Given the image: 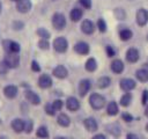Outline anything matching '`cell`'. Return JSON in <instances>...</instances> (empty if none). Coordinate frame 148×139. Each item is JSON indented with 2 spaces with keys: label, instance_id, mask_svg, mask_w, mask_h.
I'll return each instance as SVG.
<instances>
[{
  "label": "cell",
  "instance_id": "obj_21",
  "mask_svg": "<svg viewBox=\"0 0 148 139\" xmlns=\"http://www.w3.org/2000/svg\"><path fill=\"white\" fill-rule=\"evenodd\" d=\"M82 15H83V12H82V9H80V8H73V9L71 10V14H69L71 20H72L73 22L80 21V19L82 17Z\"/></svg>",
  "mask_w": 148,
  "mask_h": 139
},
{
  "label": "cell",
  "instance_id": "obj_28",
  "mask_svg": "<svg viewBox=\"0 0 148 139\" xmlns=\"http://www.w3.org/2000/svg\"><path fill=\"white\" fill-rule=\"evenodd\" d=\"M132 36H133V34L130 29H123L119 32V37H120L121 41H128V39L132 38Z\"/></svg>",
  "mask_w": 148,
  "mask_h": 139
},
{
  "label": "cell",
  "instance_id": "obj_4",
  "mask_svg": "<svg viewBox=\"0 0 148 139\" xmlns=\"http://www.w3.org/2000/svg\"><path fill=\"white\" fill-rule=\"evenodd\" d=\"M53 47L57 52H65L68 47V42L65 37H57L54 41H53Z\"/></svg>",
  "mask_w": 148,
  "mask_h": 139
},
{
  "label": "cell",
  "instance_id": "obj_8",
  "mask_svg": "<svg viewBox=\"0 0 148 139\" xmlns=\"http://www.w3.org/2000/svg\"><path fill=\"white\" fill-rule=\"evenodd\" d=\"M31 8V1L30 0H17L16 1V9L20 13H27Z\"/></svg>",
  "mask_w": 148,
  "mask_h": 139
},
{
  "label": "cell",
  "instance_id": "obj_3",
  "mask_svg": "<svg viewBox=\"0 0 148 139\" xmlns=\"http://www.w3.org/2000/svg\"><path fill=\"white\" fill-rule=\"evenodd\" d=\"M3 61L8 65L9 68H10V67H12V68H15V67H17L18 64H20V56H18V53L7 52V54H6Z\"/></svg>",
  "mask_w": 148,
  "mask_h": 139
},
{
  "label": "cell",
  "instance_id": "obj_34",
  "mask_svg": "<svg viewBox=\"0 0 148 139\" xmlns=\"http://www.w3.org/2000/svg\"><path fill=\"white\" fill-rule=\"evenodd\" d=\"M38 46H39L42 50H47L49 46H50V44H49L47 39H40V41L38 42Z\"/></svg>",
  "mask_w": 148,
  "mask_h": 139
},
{
  "label": "cell",
  "instance_id": "obj_26",
  "mask_svg": "<svg viewBox=\"0 0 148 139\" xmlns=\"http://www.w3.org/2000/svg\"><path fill=\"white\" fill-rule=\"evenodd\" d=\"M110 83H111V80L109 76H101L97 80V87L98 88H106L110 86Z\"/></svg>",
  "mask_w": 148,
  "mask_h": 139
},
{
  "label": "cell",
  "instance_id": "obj_32",
  "mask_svg": "<svg viewBox=\"0 0 148 139\" xmlns=\"http://www.w3.org/2000/svg\"><path fill=\"white\" fill-rule=\"evenodd\" d=\"M97 28H98V30L101 32H105L106 31V23H105V21L103 19H99L97 21Z\"/></svg>",
  "mask_w": 148,
  "mask_h": 139
},
{
  "label": "cell",
  "instance_id": "obj_20",
  "mask_svg": "<svg viewBox=\"0 0 148 139\" xmlns=\"http://www.w3.org/2000/svg\"><path fill=\"white\" fill-rule=\"evenodd\" d=\"M111 70L112 72L114 73H121L124 71V63L120 60V59H114L112 63H111Z\"/></svg>",
  "mask_w": 148,
  "mask_h": 139
},
{
  "label": "cell",
  "instance_id": "obj_25",
  "mask_svg": "<svg viewBox=\"0 0 148 139\" xmlns=\"http://www.w3.org/2000/svg\"><path fill=\"white\" fill-rule=\"evenodd\" d=\"M106 111H108V115H110V116H114V115H117L118 111H119V110H118V104H117L114 101L110 102V103L108 104Z\"/></svg>",
  "mask_w": 148,
  "mask_h": 139
},
{
  "label": "cell",
  "instance_id": "obj_24",
  "mask_svg": "<svg viewBox=\"0 0 148 139\" xmlns=\"http://www.w3.org/2000/svg\"><path fill=\"white\" fill-rule=\"evenodd\" d=\"M86 70L88 72H94L96 68H97V61L95 60V58H89L87 61H86V65H84Z\"/></svg>",
  "mask_w": 148,
  "mask_h": 139
},
{
  "label": "cell",
  "instance_id": "obj_47",
  "mask_svg": "<svg viewBox=\"0 0 148 139\" xmlns=\"http://www.w3.org/2000/svg\"><path fill=\"white\" fill-rule=\"evenodd\" d=\"M145 115H146V116L148 117V105L146 107V110H145Z\"/></svg>",
  "mask_w": 148,
  "mask_h": 139
},
{
  "label": "cell",
  "instance_id": "obj_14",
  "mask_svg": "<svg viewBox=\"0 0 148 139\" xmlns=\"http://www.w3.org/2000/svg\"><path fill=\"white\" fill-rule=\"evenodd\" d=\"M90 89V81L88 79H83L79 83V94L80 96H84Z\"/></svg>",
  "mask_w": 148,
  "mask_h": 139
},
{
  "label": "cell",
  "instance_id": "obj_17",
  "mask_svg": "<svg viewBox=\"0 0 148 139\" xmlns=\"http://www.w3.org/2000/svg\"><path fill=\"white\" fill-rule=\"evenodd\" d=\"M25 98H27L31 104H35V105H37V104L40 103L39 96H38L35 92H32V90H27V92H25Z\"/></svg>",
  "mask_w": 148,
  "mask_h": 139
},
{
  "label": "cell",
  "instance_id": "obj_30",
  "mask_svg": "<svg viewBox=\"0 0 148 139\" xmlns=\"http://www.w3.org/2000/svg\"><path fill=\"white\" fill-rule=\"evenodd\" d=\"M36 136L38 137V138H47L49 137V131H47V129L45 127V126H40V127H38L37 129V132H36Z\"/></svg>",
  "mask_w": 148,
  "mask_h": 139
},
{
  "label": "cell",
  "instance_id": "obj_10",
  "mask_svg": "<svg viewBox=\"0 0 148 139\" xmlns=\"http://www.w3.org/2000/svg\"><path fill=\"white\" fill-rule=\"evenodd\" d=\"M126 59L130 63H136L139 60V51L135 47H130L126 51Z\"/></svg>",
  "mask_w": 148,
  "mask_h": 139
},
{
  "label": "cell",
  "instance_id": "obj_22",
  "mask_svg": "<svg viewBox=\"0 0 148 139\" xmlns=\"http://www.w3.org/2000/svg\"><path fill=\"white\" fill-rule=\"evenodd\" d=\"M135 76L139 81L141 82H147L148 81V71L145 70V68H141V70H138L135 72Z\"/></svg>",
  "mask_w": 148,
  "mask_h": 139
},
{
  "label": "cell",
  "instance_id": "obj_42",
  "mask_svg": "<svg viewBox=\"0 0 148 139\" xmlns=\"http://www.w3.org/2000/svg\"><path fill=\"white\" fill-rule=\"evenodd\" d=\"M147 102H148V90L147 89H145L143 90V93H142V104H147Z\"/></svg>",
  "mask_w": 148,
  "mask_h": 139
},
{
  "label": "cell",
  "instance_id": "obj_40",
  "mask_svg": "<svg viewBox=\"0 0 148 139\" xmlns=\"http://www.w3.org/2000/svg\"><path fill=\"white\" fill-rule=\"evenodd\" d=\"M31 70L34 72H39L40 71V66L38 65V63L36 60H32V63H31Z\"/></svg>",
  "mask_w": 148,
  "mask_h": 139
},
{
  "label": "cell",
  "instance_id": "obj_48",
  "mask_svg": "<svg viewBox=\"0 0 148 139\" xmlns=\"http://www.w3.org/2000/svg\"><path fill=\"white\" fill-rule=\"evenodd\" d=\"M54 139H67V138H65V137H56Z\"/></svg>",
  "mask_w": 148,
  "mask_h": 139
},
{
  "label": "cell",
  "instance_id": "obj_7",
  "mask_svg": "<svg viewBox=\"0 0 148 139\" xmlns=\"http://www.w3.org/2000/svg\"><path fill=\"white\" fill-rule=\"evenodd\" d=\"M119 86L125 92H130L132 89L135 88V81L132 80V79H128V78H125V79H121L120 82H119Z\"/></svg>",
  "mask_w": 148,
  "mask_h": 139
},
{
  "label": "cell",
  "instance_id": "obj_13",
  "mask_svg": "<svg viewBox=\"0 0 148 139\" xmlns=\"http://www.w3.org/2000/svg\"><path fill=\"white\" fill-rule=\"evenodd\" d=\"M81 30H82V32H84V34H87V35H90V34L94 32L95 25H94V23H92L90 20H84V21L81 23Z\"/></svg>",
  "mask_w": 148,
  "mask_h": 139
},
{
  "label": "cell",
  "instance_id": "obj_49",
  "mask_svg": "<svg viewBox=\"0 0 148 139\" xmlns=\"http://www.w3.org/2000/svg\"><path fill=\"white\" fill-rule=\"evenodd\" d=\"M146 131H147V132H148V124H147V125H146Z\"/></svg>",
  "mask_w": 148,
  "mask_h": 139
},
{
  "label": "cell",
  "instance_id": "obj_46",
  "mask_svg": "<svg viewBox=\"0 0 148 139\" xmlns=\"http://www.w3.org/2000/svg\"><path fill=\"white\" fill-rule=\"evenodd\" d=\"M91 139H106V138H105V136H104V134H101V133H99V134L94 136Z\"/></svg>",
  "mask_w": 148,
  "mask_h": 139
},
{
  "label": "cell",
  "instance_id": "obj_53",
  "mask_svg": "<svg viewBox=\"0 0 148 139\" xmlns=\"http://www.w3.org/2000/svg\"><path fill=\"white\" fill-rule=\"evenodd\" d=\"M0 123H1V119H0Z\"/></svg>",
  "mask_w": 148,
  "mask_h": 139
},
{
  "label": "cell",
  "instance_id": "obj_12",
  "mask_svg": "<svg viewBox=\"0 0 148 139\" xmlns=\"http://www.w3.org/2000/svg\"><path fill=\"white\" fill-rule=\"evenodd\" d=\"M53 75L57 76L58 79H65L68 75V71L65 66L62 65H58L57 67L53 68Z\"/></svg>",
  "mask_w": 148,
  "mask_h": 139
},
{
  "label": "cell",
  "instance_id": "obj_9",
  "mask_svg": "<svg viewBox=\"0 0 148 139\" xmlns=\"http://www.w3.org/2000/svg\"><path fill=\"white\" fill-rule=\"evenodd\" d=\"M38 86L40 88H44V89L45 88H50L52 86V79H51V76L47 75V74H42L39 76V79H38Z\"/></svg>",
  "mask_w": 148,
  "mask_h": 139
},
{
  "label": "cell",
  "instance_id": "obj_23",
  "mask_svg": "<svg viewBox=\"0 0 148 139\" xmlns=\"http://www.w3.org/2000/svg\"><path fill=\"white\" fill-rule=\"evenodd\" d=\"M57 122H58V124L60 126H64V127H66V126H68L71 124V119L66 114H60L58 116V118H57Z\"/></svg>",
  "mask_w": 148,
  "mask_h": 139
},
{
  "label": "cell",
  "instance_id": "obj_52",
  "mask_svg": "<svg viewBox=\"0 0 148 139\" xmlns=\"http://www.w3.org/2000/svg\"><path fill=\"white\" fill-rule=\"evenodd\" d=\"M13 1H17V0H13Z\"/></svg>",
  "mask_w": 148,
  "mask_h": 139
},
{
  "label": "cell",
  "instance_id": "obj_45",
  "mask_svg": "<svg viewBox=\"0 0 148 139\" xmlns=\"http://www.w3.org/2000/svg\"><path fill=\"white\" fill-rule=\"evenodd\" d=\"M22 27H23V23L22 22H15L14 23V28L15 29H22Z\"/></svg>",
  "mask_w": 148,
  "mask_h": 139
},
{
  "label": "cell",
  "instance_id": "obj_15",
  "mask_svg": "<svg viewBox=\"0 0 148 139\" xmlns=\"http://www.w3.org/2000/svg\"><path fill=\"white\" fill-rule=\"evenodd\" d=\"M66 107H67V109L71 110V111H76V110H79V108H80V102L77 101V98L71 96V97H68V98L66 100Z\"/></svg>",
  "mask_w": 148,
  "mask_h": 139
},
{
  "label": "cell",
  "instance_id": "obj_50",
  "mask_svg": "<svg viewBox=\"0 0 148 139\" xmlns=\"http://www.w3.org/2000/svg\"><path fill=\"white\" fill-rule=\"evenodd\" d=\"M0 139H7L6 137H0Z\"/></svg>",
  "mask_w": 148,
  "mask_h": 139
},
{
  "label": "cell",
  "instance_id": "obj_5",
  "mask_svg": "<svg viewBox=\"0 0 148 139\" xmlns=\"http://www.w3.org/2000/svg\"><path fill=\"white\" fill-rule=\"evenodd\" d=\"M148 22V10L145 8H140L136 12V23L141 27L146 25Z\"/></svg>",
  "mask_w": 148,
  "mask_h": 139
},
{
  "label": "cell",
  "instance_id": "obj_18",
  "mask_svg": "<svg viewBox=\"0 0 148 139\" xmlns=\"http://www.w3.org/2000/svg\"><path fill=\"white\" fill-rule=\"evenodd\" d=\"M3 94H5V96L8 97V98H14V97L17 95V87L14 86V85L6 86L5 89H3Z\"/></svg>",
  "mask_w": 148,
  "mask_h": 139
},
{
  "label": "cell",
  "instance_id": "obj_6",
  "mask_svg": "<svg viewBox=\"0 0 148 139\" xmlns=\"http://www.w3.org/2000/svg\"><path fill=\"white\" fill-rule=\"evenodd\" d=\"M2 45H3V47L7 52H13V53H18V51L21 49L20 44L14 42V41H3Z\"/></svg>",
  "mask_w": 148,
  "mask_h": 139
},
{
  "label": "cell",
  "instance_id": "obj_44",
  "mask_svg": "<svg viewBox=\"0 0 148 139\" xmlns=\"http://www.w3.org/2000/svg\"><path fill=\"white\" fill-rule=\"evenodd\" d=\"M126 139H140V138L136 134H134V133H128L126 136Z\"/></svg>",
  "mask_w": 148,
  "mask_h": 139
},
{
  "label": "cell",
  "instance_id": "obj_33",
  "mask_svg": "<svg viewBox=\"0 0 148 139\" xmlns=\"http://www.w3.org/2000/svg\"><path fill=\"white\" fill-rule=\"evenodd\" d=\"M32 127H34L32 120H30V119L24 120V131H25V133H30L32 131Z\"/></svg>",
  "mask_w": 148,
  "mask_h": 139
},
{
  "label": "cell",
  "instance_id": "obj_39",
  "mask_svg": "<svg viewBox=\"0 0 148 139\" xmlns=\"http://www.w3.org/2000/svg\"><path fill=\"white\" fill-rule=\"evenodd\" d=\"M80 3L86 8V9H89L91 8V0H79Z\"/></svg>",
  "mask_w": 148,
  "mask_h": 139
},
{
  "label": "cell",
  "instance_id": "obj_41",
  "mask_svg": "<svg viewBox=\"0 0 148 139\" xmlns=\"http://www.w3.org/2000/svg\"><path fill=\"white\" fill-rule=\"evenodd\" d=\"M106 53H108L109 57H113L114 53H116V51H114V49H113L111 45H108V46H106Z\"/></svg>",
  "mask_w": 148,
  "mask_h": 139
},
{
  "label": "cell",
  "instance_id": "obj_2",
  "mask_svg": "<svg viewBox=\"0 0 148 139\" xmlns=\"http://www.w3.org/2000/svg\"><path fill=\"white\" fill-rule=\"evenodd\" d=\"M52 25L57 30H62L66 25V19L61 13H56L52 16Z\"/></svg>",
  "mask_w": 148,
  "mask_h": 139
},
{
  "label": "cell",
  "instance_id": "obj_38",
  "mask_svg": "<svg viewBox=\"0 0 148 139\" xmlns=\"http://www.w3.org/2000/svg\"><path fill=\"white\" fill-rule=\"evenodd\" d=\"M114 14H116V16H117L119 20H121V19H124V17H125V13H124V10H123L121 8H116Z\"/></svg>",
  "mask_w": 148,
  "mask_h": 139
},
{
  "label": "cell",
  "instance_id": "obj_51",
  "mask_svg": "<svg viewBox=\"0 0 148 139\" xmlns=\"http://www.w3.org/2000/svg\"><path fill=\"white\" fill-rule=\"evenodd\" d=\"M0 12H1V3H0Z\"/></svg>",
  "mask_w": 148,
  "mask_h": 139
},
{
  "label": "cell",
  "instance_id": "obj_43",
  "mask_svg": "<svg viewBox=\"0 0 148 139\" xmlns=\"http://www.w3.org/2000/svg\"><path fill=\"white\" fill-rule=\"evenodd\" d=\"M121 118H123L125 122H132V119H133V117H132L130 114H127V112H124V114L121 115Z\"/></svg>",
  "mask_w": 148,
  "mask_h": 139
},
{
  "label": "cell",
  "instance_id": "obj_11",
  "mask_svg": "<svg viewBox=\"0 0 148 139\" xmlns=\"http://www.w3.org/2000/svg\"><path fill=\"white\" fill-rule=\"evenodd\" d=\"M74 51L79 54H87L89 53V45L86 42H77L74 45Z\"/></svg>",
  "mask_w": 148,
  "mask_h": 139
},
{
  "label": "cell",
  "instance_id": "obj_36",
  "mask_svg": "<svg viewBox=\"0 0 148 139\" xmlns=\"http://www.w3.org/2000/svg\"><path fill=\"white\" fill-rule=\"evenodd\" d=\"M9 67L5 61H0V74H6L8 72Z\"/></svg>",
  "mask_w": 148,
  "mask_h": 139
},
{
  "label": "cell",
  "instance_id": "obj_1",
  "mask_svg": "<svg viewBox=\"0 0 148 139\" xmlns=\"http://www.w3.org/2000/svg\"><path fill=\"white\" fill-rule=\"evenodd\" d=\"M89 103H90V105H91L92 109L99 110V109H102V108L104 107V104H105V98H104V96H102V95H99V94H97V93H94V94H91L90 97H89Z\"/></svg>",
  "mask_w": 148,
  "mask_h": 139
},
{
  "label": "cell",
  "instance_id": "obj_29",
  "mask_svg": "<svg viewBox=\"0 0 148 139\" xmlns=\"http://www.w3.org/2000/svg\"><path fill=\"white\" fill-rule=\"evenodd\" d=\"M131 101H132V96H131V94H130V93H126V94H124V95L121 96V98H120V105H123V107H127V105H130Z\"/></svg>",
  "mask_w": 148,
  "mask_h": 139
},
{
  "label": "cell",
  "instance_id": "obj_37",
  "mask_svg": "<svg viewBox=\"0 0 148 139\" xmlns=\"http://www.w3.org/2000/svg\"><path fill=\"white\" fill-rule=\"evenodd\" d=\"M45 111H46V114L50 115V116H53V115L56 114V110L53 109L52 104H46V105H45Z\"/></svg>",
  "mask_w": 148,
  "mask_h": 139
},
{
  "label": "cell",
  "instance_id": "obj_16",
  "mask_svg": "<svg viewBox=\"0 0 148 139\" xmlns=\"http://www.w3.org/2000/svg\"><path fill=\"white\" fill-rule=\"evenodd\" d=\"M83 124H84V127H86L89 132H95V131H97V129H98L97 122H96L94 118H91V117L86 118L84 122H83Z\"/></svg>",
  "mask_w": 148,
  "mask_h": 139
},
{
  "label": "cell",
  "instance_id": "obj_19",
  "mask_svg": "<svg viewBox=\"0 0 148 139\" xmlns=\"http://www.w3.org/2000/svg\"><path fill=\"white\" fill-rule=\"evenodd\" d=\"M12 127L16 133H21L22 131H24V120L20 118H15L12 122Z\"/></svg>",
  "mask_w": 148,
  "mask_h": 139
},
{
  "label": "cell",
  "instance_id": "obj_27",
  "mask_svg": "<svg viewBox=\"0 0 148 139\" xmlns=\"http://www.w3.org/2000/svg\"><path fill=\"white\" fill-rule=\"evenodd\" d=\"M106 130L114 137H118L120 134V127L118 124H109V125H106Z\"/></svg>",
  "mask_w": 148,
  "mask_h": 139
},
{
  "label": "cell",
  "instance_id": "obj_35",
  "mask_svg": "<svg viewBox=\"0 0 148 139\" xmlns=\"http://www.w3.org/2000/svg\"><path fill=\"white\" fill-rule=\"evenodd\" d=\"M52 107H53V109H54L56 111L60 110V109L62 108V101H61V100H56V101H53Z\"/></svg>",
  "mask_w": 148,
  "mask_h": 139
},
{
  "label": "cell",
  "instance_id": "obj_31",
  "mask_svg": "<svg viewBox=\"0 0 148 139\" xmlns=\"http://www.w3.org/2000/svg\"><path fill=\"white\" fill-rule=\"evenodd\" d=\"M37 35H38L39 37H42V39H47V38H50V32H49L46 29H44V28H39V29L37 30Z\"/></svg>",
  "mask_w": 148,
  "mask_h": 139
}]
</instances>
